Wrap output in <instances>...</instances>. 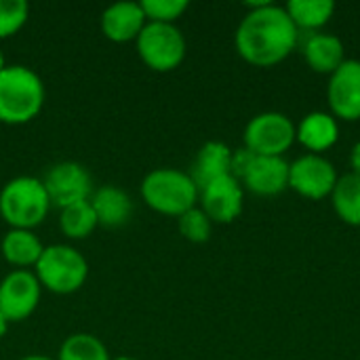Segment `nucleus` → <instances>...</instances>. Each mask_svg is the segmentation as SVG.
<instances>
[{"label": "nucleus", "mask_w": 360, "mask_h": 360, "mask_svg": "<svg viewBox=\"0 0 360 360\" xmlns=\"http://www.w3.org/2000/svg\"><path fill=\"white\" fill-rule=\"evenodd\" d=\"M249 13L236 27L234 44L238 55L257 68H272L285 61L300 42V30L285 6L268 0L247 4Z\"/></svg>", "instance_id": "1"}, {"label": "nucleus", "mask_w": 360, "mask_h": 360, "mask_svg": "<svg viewBox=\"0 0 360 360\" xmlns=\"http://www.w3.org/2000/svg\"><path fill=\"white\" fill-rule=\"evenodd\" d=\"M44 103V84L27 65H6L0 72V122L23 124L38 116Z\"/></svg>", "instance_id": "2"}, {"label": "nucleus", "mask_w": 360, "mask_h": 360, "mask_svg": "<svg viewBox=\"0 0 360 360\" xmlns=\"http://www.w3.org/2000/svg\"><path fill=\"white\" fill-rule=\"evenodd\" d=\"M141 196L148 207L158 213L179 217L198 202V188L190 173L160 167L150 171L141 181Z\"/></svg>", "instance_id": "3"}, {"label": "nucleus", "mask_w": 360, "mask_h": 360, "mask_svg": "<svg viewBox=\"0 0 360 360\" xmlns=\"http://www.w3.org/2000/svg\"><path fill=\"white\" fill-rule=\"evenodd\" d=\"M51 198L42 179L21 175L4 184L0 190V215L11 228L32 230L44 221Z\"/></svg>", "instance_id": "4"}, {"label": "nucleus", "mask_w": 360, "mask_h": 360, "mask_svg": "<svg viewBox=\"0 0 360 360\" xmlns=\"http://www.w3.org/2000/svg\"><path fill=\"white\" fill-rule=\"evenodd\" d=\"M34 274L49 291L68 295L84 285L89 264L78 249L70 245H51L44 247L38 264L34 266Z\"/></svg>", "instance_id": "5"}, {"label": "nucleus", "mask_w": 360, "mask_h": 360, "mask_svg": "<svg viewBox=\"0 0 360 360\" xmlns=\"http://www.w3.org/2000/svg\"><path fill=\"white\" fill-rule=\"evenodd\" d=\"M137 51L148 68L169 72L186 57V36L175 23L146 21L137 36Z\"/></svg>", "instance_id": "6"}, {"label": "nucleus", "mask_w": 360, "mask_h": 360, "mask_svg": "<svg viewBox=\"0 0 360 360\" xmlns=\"http://www.w3.org/2000/svg\"><path fill=\"white\" fill-rule=\"evenodd\" d=\"M243 139L257 156H283L295 143V124L283 112H262L247 122Z\"/></svg>", "instance_id": "7"}, {"label": "nucleus", "mask_w": 360, "mask_h": 360, "mask_svg": "<svg viewBox=\"0 0 360 360\" xmlns=\"http://www.w3.org/2000/svg\"><path fill=\"white\" fill-rule=\"evenodd\" d=\"M340 175L335 165L323 154H304L289 162V188L310 200L331 196Z\"/></svg>", "instance_id": "8"}, {"label": "nucleus", "mask_w": 360, "mask_h": 360, "mask_svg": "<svg viewBox=\"0 0 360 360\" xmlns=\"http://www.w3.org/2000/svg\"><path fill=\"white\" fill-rule=\"evenodd\" d=\"M42 184L51 198V205L59 209L80 200H89L93 194V179L89 171L72 160L53 165L42 177Z\"/></svg>", "instance_id": "9"}, {"label": "nucleus", "mask_w": 360, "mask_h": 360, "mask_svg": "<svg viewBox=\"0 0 360 360\" xmlns=\"http://www.w3.org/2000/svg\"><path fill=\"white\" fill-rule=\"evenodd\" d=\"M40 281L32 270H13L0 283V312L8 323L27 319L40 302Z\"/></svg>", "instance_id": "10"}, {"label": "nucleus", "mask_w": 360, "mask_h": 360, "mask_svg": "<svg viewBox=\"0 0 360 360\" xmlns=\"http://www.w3.org/2000/svg\"><path fill=\"white\" fill-rule=\"evenodd\" d=\"M327 99L335 118L360 120V59H346L329 76Z\"/></svg>", "instance_id": "11"}, {"label": "nucleus", "mask_w": 360, "mask_h": 360, "mask_svg": "<svg viewBox=\"0 0 360 360\" xmlns=\"http://www.w3.org/2000/svg\"><path fill=\"white\" fill-rule=\"evenodd\" d=\"M245 190L232 175L219 177L198 190L200 209L215 224H232L243 213Z\"/></svg>", "instance_id": "12"}, {"label": "nucleus", "mask_w": 360, "mask_h": 360, "mask_svg": "<svg viewBox=\"0 0 360 360\" xmlns=\"http://www.w3.org/2000/svg\"><path fill=\"white\" fill-rule=\"evenodd\" d=\"M240 186L257 196H276L289 188V162L283 156H253Z\"/></svg>", "instance_id": "13"}, {"label": "nucleus", "mask_w": 360, "mask_h": 360, "mask_svg": "<svg viewBox=\"0 0 360 360\" xmlns=\"http://www.w3.org/2000/svg\"><path fill=\"white\" fill-rule=\"evenodd\" d=\"M146 21L148 19H146V13L141 8V2H135V0L112 2L101 13V30L114 42L137 40Z\"/></svg>", "instance_id": "14"}, {"label": "nucleus", "mask_w": 360, "mask_h": 360, "mask_svg": "<svg viewBox=\"0 0 360 360\" xmlns=\"http://www.w3.org/2000/svg\"><path fill=\"white\" fill-rule=\"evenodd\" d=\"M302 55L310 70L331 76L348 57L340 36L327 32H308L302 42Z\"/></svg>", "instance_id": "15"}, {"label": "nucleus", "mask_w": 360, "mask_h": 360, "mask_svg": "<svg viewBox=\"0 0 360 360\" xmlns=\"http://www.w3.org/2000/svg\"><path fill=\"white\" fill-rule=\"evenodd\" d=\"M295 139L308 150V154H323L340 139V127L329 112H310L295 127Z\"/></svg>", "instance_id": "16"}, {"label": "nucleus", "mask_w": 360, "mask_h": 360, "mask_svg": "<svg viewBox=\"0 0 360 360\" xmlns=\"http://www.w3.org/2000/svg\"><path fill=\"white\" fill-rule=\"evenodd\" d=\"M89 202L97 215V224L105 226V228H120V226L129 224V219L133 215L131 196L122 188L112 186V184L93 190Z\"/></svg>", "instance_id": "17"}, {"label": "nucleus", "mask_w": 360, "mask_h": 360, "mask_svg": "<svg viewBox=\"0 0 360 360\" xmlns=\"http://www.w3.org/2000/svg\"><path fill=\"white\" fill-rule=\"evenodd\" d=\"M230 162H232V148H228L224 141H207L194 156V162L190 167V177L200 190L207 184L230 175Z\"/></svg>", "instance_id": "18"}, {"label": "nucleus", "mask_w": 360, "mask_h": 360, "mask_svg": "<svg viewBox=\"0 0 360 360\" xmlns=\"http://www.w3.org/2000/svg\"><path fill=\"white\" fill-rule=\"evenodd\" d=\"M42 251L44 247L32 230L11 228L2 238V255L6 257L8 264L17 266L19 270L36 266Z\"/></svg>", "instance_id": "19"}, {"label": "nucleus", "mask_w": 360, "mask_h": 360, "mask_svg": "<svg viewBox=\"0 0 360 360\" xmlns=\"http://www.w3.org/2000/svg\"><path fill=\"white\" fill-rule=\"evenodd\" d=\"M287 15L300 30V34L308 32H321L323 25L329 23V19L335 13L333 0H289L285 6Z\"/></svg>", "instance_id": "20"}, {"label": "nucleus", "mask_w": 360, "mask_h": 360, "mask_svg": "<svg viewBox=\"0 0 360 360\" xmlns=\"http://www.w3.org/2000/svg\"><path fill=\"white\" fill-rule=\"evenodd\" d=\"M331 202L338 217L348 226H360V177L354 173H346L338 179Z\"/></svg>", "instance_id": "21"}, {"label": "nucleus", "mask_w": 360, "mask_h": 360, "mask_svg": "<svg viewBox=\"0 0 360 360\" xmlns=\"http://www.w3.org/2000/svg\"><path fill=\"white\" fill-rule=\"evenodd\" d=\"M97 226V215L89 200H80L61 209L59 228L68 238H86Z\"/></svg>", "instance_id": "22"}, {"label": "nucleus", "mask_w": 360, "mask_h": 360, "mask_svg": "<svg viewBox=\"0 0 360 360\" xmlns=\"http://www.w3.org/2000/svg\"><path fill=\"white\" fill-rule=\"evenodd\" d=\"M57 360H112L108 348L101 344L99 338L91 333H74L70 335L61 348Z\"/></svg>", "instance_id": "23"}, {"label": "nucleus", "mask_w": 360, "mask_h": 360, "mask_svg": "<svg viewBox=\"0 0 360 360\" xmlns=\"http://www.w3.org/2000/svg\"><path fill=\"white\" fill-rule=\"evenodd\" d=\"M179 234L190 243H207L211 238L213 221L207 217V213L200 207H192L184 215L177 217Z\"/></svg>", "instance_id": "24"}, {"label": "nucleus", "mask_w": 360, "mask_h": 360, "mask_svg": "<svg viewBox=\"0 0 360 360\" xmlns=\"http://www.w3.org/2000/svg\"><path fill=\"white\" fill-rule=\"evenodd\" d=\"M30 4L25 0H0V38L21 30L27 21Z\"/></svg>", "instance_id": "25"}, {"label": "nucleus", "mask_w": 360, "mask_h": 360, "mask_svg": "<svg viewBox=\"0 0 360 360\" xmlns=\"http://www.w3.org/2000/svg\"><path fill=\"white\" fill-rule=\"evenodd\" d=\"M141 8L148 21L175 23V19L188 8V0H143Z\"/></svg>", "instance_id": "26"}, {"label": "nucleus", "mask_w": 360, "mask_h": 360, "mask_svg": "<svg viewBox=\"0 0 360 360\" xmlns=\"http://www.w3.org/2000/svg\"><path fill=\"white\" fill-rule=\"evenodd\" d=\"M253 152L249 150V148H238V150H232V162H230V175L234 177V179H238L240 181V177L245 175V171L249 169V165H251V160H253Z\"/></svg>", "instance_id": "27"}, {"label": "nucleus", "mask_w": 360, "mask_h": 360, "mask_svg": "<svg viewBox=\"0 0 360 360\" xmlns=\"http://www.w3.org/2000/svg\"><path fill=\"white\" fill-rule=\"evenodd\" d=\"M350 167H352L350 173H354V175L360 177V141H356L352 146V150H350Z\"/></svg>", "instance_id": "28"}, {"label": "nucleus", "mask_w": 360, "mask_h": 360, "mask_svg": "<svg viewBox=\"0 0 360 360\" xmlns=\"http://www.w3.org/2000/svg\"><path fill=\"white\" fill-rule=\"evenodd\" d=\"M6 329H8V321H6V319H4V314L0 312V340L4 338Z\"/></svg>", "instance_id": "29"}, {"label": "nucleus", "mask_w": 360, "mask_h": 360, "mask_svg": "<svg viewBox=\"0 0 360 360\" xmlns=\"http://www.w3.org/2000/svg\"><path fill=\"white\" fill-rule=\"evenodd\" d=\"M21 360H53V359H49V356H44V354H30V356H23Z\"/></svg>", "instance_id": "30"}, {"label": "nucleus", "mask_w": 360, "mask_h": 360, "mask_svg": "<svg viewBox=\"0 0 360 360\" xmlns=\"http://www.w3.org/2000/svg\"><path fill=\"white\" fill-rule=\"evenodd\" d=\"M6 68V63H4V55H2V51H0V72Z\"/></svg>", "instance_id": "31"}, {"label": "nucleus", "mask_w": 360, "mask_h": 360, "mask_svg": "<svg viewBox=\"0 0 360 360\" xmlns=\"http://www.w3.org/2000/svg\"><path fill=\"white\" fill-rule=\"evenodd\" d=\"M114 360H135V359H131V356H118V359H114Z\"/></svg>", "instance_id": "32"}]
</instances>
